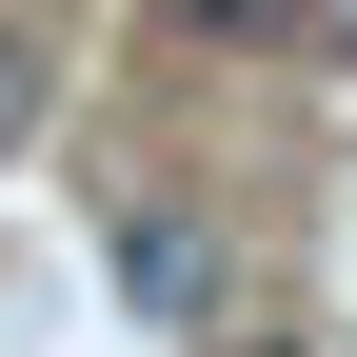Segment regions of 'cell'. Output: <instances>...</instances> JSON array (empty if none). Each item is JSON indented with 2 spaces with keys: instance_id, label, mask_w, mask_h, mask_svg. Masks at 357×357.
<instances>
[{
  "instance_id": "1",
  "label": "cell",
  "mask_w": 357,
  "mask_h": 357,
  "mask_svg": "<svg viewBox=\"0 0 357 357\" xmlns=\"http://www.w3.org/2000/svg\"><path fill=\"white\" fill-rule=\"evenodd\" d=\"M119 298H139L159 337H218V238L178 199H119Z\"/></svg>"
},
{
  "instance_id": "2",
  "label": "cell",
  "mask_w": 357,
  "mask_h": 357,
  "mask_svg": "<svg viewBox=\"0 0 357 357\" xmlns=\"http://www.w3.org/2000/svg\"><path fill=\"white\" fill-rule=\"evenodd\" d=\"M178 40H318V0H159Z\"/></svg>"
},
{
  "instance_id": "3",
  "label": "cell",
  "mask_w": 357,
  "mask_h": 357,
  "mask_svg": "<svg viewBox=\"0 0 357 357\" xmlns=\"http://www.w3.org/2000/svg\"><path fill=\"white\" fill-rule=\"evenodd\" d=\"M40 100H60V60H40V40H20V20H0V159H20V139H40Z\"/></svg>"
},
{
  "instance_id": "4",
  "label": "cell",
  "mask_w": 357,
  "mask_h": 357,
  "mask_svg": "<svg viewBox=\"0 0 357 357\" xmlns=\"http://www.w3.org/2000/svg\"><path fill=\"white\" fill-rule=\"evenodd\" d=\"M218 357H318V337H218Z\"/></svg>"
}]
</instances>
